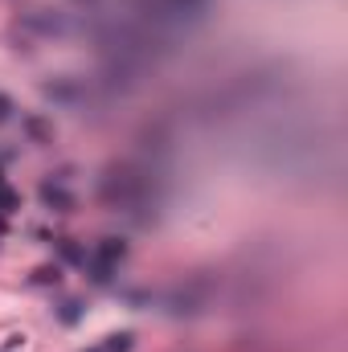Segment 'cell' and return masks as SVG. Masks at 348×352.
<instances>
[{
  "mask_svg": "<svg viewBox=\"0 0 348 352\" xmlns=\"http://www.w3.org/2000/svg\"><path fill=\"white\" fill-rule=\"evenodd\" d=\"M12 205H17V192L0 184V213H4V209H12Z\"/></svg>",
  "mask_w": 348,
  "mask_h": 352,
  "instance_id": "2",
  "label": "cell"
},
{
  "mask_svg": "<svg viewBox=\"0 0 348 352\" xmlns=\"http://www.w3.org/2000/svg\"><path fill=\"white\" fill-rule=\"evenodd\" d=\"M0 234H4V213H0Z\"/></svg>",
  "mask_w": 348,
  "mask_h": 352,
  "instance_id": "4",
  "label": "cell"
},
{
  "mask_svg": "<svg viewBox=\"0 0 348 352\" xmlns=\"http://www.w3.org/2000/svg\"><path fill=\"white\" fill-rule=\"evenodd\" d=\"M4 119H8V98L0 94V123H4Z\"/></svg>",
  "mask_w": 348,
  "mask_h": 352,
  "instance_id": "3",
  "label": "cell"
},
{
  "mask_svg": "<svg viewBox=\"0 0 348 352\" xmlns=\"http://www.w3.org/2000/svg\"><path fill=\"white\" fill-rule=\"evenodd\" d=\"M90 352H107V349H90Z\"/></svg>",
  "mask_w": 348,
  "mask_h": 352,
  "instance_id": "5",
  "label": "cell"
},
{
  "mask_svg": "<svg viewBox=\"0 0 348 352\" xmlns=\"http://www.w3.org/2000/svg\"><path fill=\"white\" fill-rule=\"evenodd\" d=\"M123 254H127V246H123L119 238H107V242L98 246V258H94V278H98V283H107V278H111V266L119 263Z\"/></svg>",
  "mask_w": 348,
  "mask_h": 352,
  "instance_id": "1",
  "label": "cell"
},
{
  "mask_svg": "<svg viewBox=\"0 0 348 352\" xmlns=\"http://www.w3.org/2000/svg\"><path fill=\"white\" fill-rule=\"evenodd\" d=\"M0 184H4V180H0Z\"/></svg>",
  "mask_w": 348,
  "mask_h": 352,
  "instance_id": "6",
  "label": "cell"
}]
</instances>
